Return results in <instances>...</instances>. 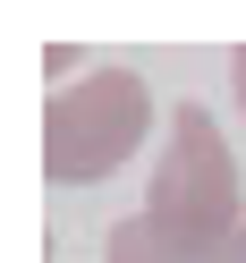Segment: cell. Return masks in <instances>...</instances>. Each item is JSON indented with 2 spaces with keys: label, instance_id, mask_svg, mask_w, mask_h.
Segmentation results:
<instances>
[{
  "label": "cell",
  "instance_id": "obj_2",
  "mask_svg": "<svg viewBox=\"0 0 246 263\" xmlns=\"http://www.w3.org/2000/svg\"><path fill=\"white\" fill-rule=\"evenodd\" d=\"M144 127H153V93H144L136 68H85L68 77V85L43 93V178L51 187H93V178H110L127 153L144 144Z\"/></svg>",
  "mask_w": 246,
  "mask_h": 263
},
{
  "label": "cell",
  "instance_id": "obj_1",
  "mask_svg": "<svg viewBox=\"0 0 246 263\" xmlns=\"http://www.w3.org/2000/svg\"><path fill=\"white\" fill-rule=\"evenodd\" d=\"M102 263H246V195H238V153L204 102L170 110L153 187L102 238Z\"/></svg>",
  "mask_w": 246,
  "mask_h": 263
},
{
  "label": "cell",
  "instance_id": "obj_3",
  "mask_svg": "<svg viewBox=\"0 0 246 263\" xmlns=\"http://www.w3.org/2000/svg\"><path fill=\"white\" fill-rule=\"evenodd\" d=\"M229 93H238V110H246V51H229Z\"/></svg>",
  "mask_w": 246,
  "mask_h": 263
}]
</instances>
